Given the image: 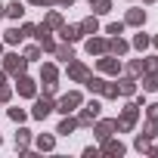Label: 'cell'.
Here are the masks:
<instances>
[{
	"label": "cell",
	"instance_id": "obj_8",
	"mask_svg": "<svg viewBox=\"0 0 158 158\" xmlns=\"http://www.w3.org/2000/svg\"><path fill=\"white\" fill-rule=\"evenodd\" d=\"M19 93H22V96H34V81H28V77H19Z\"/></svg>",
	"mask_w": 158,
	"mask_h": 158
},
{
	"label": "cell",
	"instance_id": "obj_29",
	"mask_svg": "<svg viewBox=\"0 0 158 158\" xmlns=\"http://www.w3.org/2000/svg\"><path fill=\"white\" fill-rule=\"evenodd\" d=\"M121 31H124V25H121V22H115V25H109V34H112V37H118Z\"/></svg>",
	"mask_w": 158,
	"mask_h": 158
},
{
	"label": "cell",
	"instance_id": "obj_13",
	"mask_svg": "<svg viewBox=\"0 0 158 158\" xmlns=\"http://www.w3.org/2000/svg\"><path fill=\"white\" fill-rule=\"evenodd\" d=\"M87 87H90L93 93H102V87H106V81H102V77H87Z\"/></svg>",
	"mask_w": 158,
	"mask_h": 158
},
{
	"label": "cell",
	"instance_id": "obj_20",
	"mask_svg": "<svg viewBox=\"0 0 158 158\" xmlns=\"http://www.w3.org/2000/svg\"><path fill=\"white\" fill-rule=\"evenodd\" d=\"M47 28H62V19H59V13H50V16H47Z\"/></svg>",
	"mask_w": 158,
	"mask_h": 158
},
{
	"label": "cell",
	"instance_id": "obj_7",
	"mask_svg": "<svg viewBox=\"0 0 158 158\" xmlns=\"http://www.w3.org/2000/svg\"><path fill=\"white\" fill-rule=\"evenodd\" d=\"M62 37L71 44V40H77V37H81V28H74V25H62Z\"/></svg>",
	"mask_w": 158,
	"mask_h": 158
},
{
	"label": "cell",
	"instance_id": "obj_16",
	"mask_svg": "<svg viewBox=\"0 0 158 158\" xmlns=\"http://www.w3.org/2000/svg\"><path fill=\"white\" fill-rule=\"evenodd\" d=\"M109 47H112V53H118V56H121V53H127V44H124L121 37H112V44H109Z\"/></svg>",
	"mask_w": 158,
	"mask_h": 158
},
{
	"label": "cell",
	"instance_id": "obj_6",
	"mask_svg": "<svg viewBox=\"0 0 158 158\" xmlns=\"http://www.w3.org/2000/svg\"><path fill=\"white\" fill-rule=\"evenodd\" d=\"M68 74L74 77V81H87V68H84L81 62H71V68H68Z\"/></svg>",
	"mask_w": 158,
	"mask_h": 158
},
{
	"label": "cell",
	"instance_id": "obj_5",
	"mask_svg": "<svg viewBox=\"0 0 158 158\" xmlns=\"http://www.w3.org/2000/svg\"><path fill=\"white\" fill-rule=\"evenodd\" d=\"M112 130H118V124H115V121H99L96 136H99V139H109V136H112Z\"/></svg>",
	"mask_w": 158,
	"mask_h": 158
},
{
	"label": "cell",
	"instance_id": "obj_15",
	"mask_svg": "<svg viewBox=\"0 0 158 158\" xmlns=\"http://www.w3.org/2000/svg\"><path fill=\"white\" fill-rule=\"evenodd\" d=\"M22 37H25V34H22V28H10V31H6V44H19Z\"/></svg>",
	"mask_w": 158,
	"mask_h": 158
},
{
	"label": "cell",
	"instance_id": "obj_10",
	"mask_svg": "<svg viewBox=\"0 0 158 158\" xmlns=\"http://www.w3.org/2000/svg\"><path fill=\"white\" fill-rule=\"evenodd\" d=\"M143 22H146V13L143 10H130L127 13V25H143Z\"/></svg>",
	"mask_w": 158,
	"mask_h": 158
},
{
	"label": "cell",
	"instance_id": "obj_9",
	"mask_svg": "<svg viewBox=\"0 0 158 158\" xmlns=\"http://www.w3.org/2000/svg\"><path fill=\"white\" fill-rule=\"evenodd\" d=\"M3 13H6L10 19H22V13H25V6H22V3H19V0H16V3H10V6L3 10Z\"/></svg>",
	"mask_w": 158,
	"mask_h": 158
},
{
	"label": "cell",
	"instance_id": "obj_4",
	"mask_svg": "<svg viewBox=\"0 0 158 158\" xmlns=\"http://www.w3.org/2000/svg\"><path fill=\"white\" fill-rule=\"evenodd\" d=\"M50 112H53V102H50V99H37V106H34V118H40V121H44Z\"/></svg>",
	"mask_w": 158,
	"mask_h": 158
},
{
	"label": "cell",
	"instance_id": "obj_18",
	"mask_svg": "<svg viewBox=\"0 0 158 158\" xmlns=\"http://www.w3.org/2000/svg\"><path fill=\"white\" fill-rule=\"evenodd\" d=\"M143 87H146V90H158V74H155V71H152L146 81H143Z\"/></svg>",
	"mask_w": 158,
	"mask_h": 158
},
{
	"label": "cell",
	"instance_id": "obj_2",
	"mask_svg": "<svg viewBox=\"0 0 158 158\" xmlns=\"http://www.w3.org/2000/svg\"><path fill=\"white\" fill-rule=\"evenodd\" d=\"M25 62H28V59L10 53V56H6V71H10V74H22V71H25Z\"/></svg>",
	"mask_w": 158,
	"mask_h": 158
},
{
	"label": "cell",
	"instance_id": "obj_26",
	"mask_svg": "<svg viewBox=\"0 0 158 158\" xmlns=\"http://www.w3.org/2000/svg\"><path fill=\"white\" fill-rule=\"evenodd\" d=\"M93 3H96V13H109V10H112L109 0H93Z\"/></svg>",
	"mask_w": 158,
	"mask_h": 158
},
{
	"label": "cell",
	"instance_id": "obj_25",
	"mask_svg": "<svg viewBox=\"0 0 158 158\" xmlns=\"http://www.w3.org/2000/svg\"><path fill=\"white\" fill-rule=\"evenodd\" d=\"M133 47L146 50V47H149V37H146V34H136V37H133Z\"/></svg>",
	"mask_w": 158,
	"mask_h": 158
},
{
	"label": "cell",
	"instance_id": "obj_37",
	"mask_svg": "<svg viewBox=\"0 0 158 158\" xmlns=\"http://www.w3.org/2000/svg\"><path fill=\"white\" fill-rule=\"evenodd\" d=\"M0 16H3V3H0Z\"/></svg>",
	"mask_w": 158,
	"mask_h": 158
},
{
	"label": "cell",
	"instance_id": "obj_11",
	"mask_svg": "<svg viewBox=\"0 0 158 158\" xmlns=\"http://www.w3.org/2000/svg\"><path fill=\"white\" fill-rule=\"evenodd\" d=\"M74 127H77V121H74V118H65V121L59 124V130H56V133H62V136H68V133H71Z\"/></svg>",
	"mask_w": 158,
	"mask_h": 158
},
{
	"label": "cell",
	"instance_id": "obj_38",
	"mask_svg": "<svg viewBox=\"0 0 158 158\" xmlns=\"http://www.w3.org/2000/svg\"><path fill=\"white\" fill-rule=\"evenodd\" d=\"M149 3H152V0H149Z\"/></svg>",
	"mask_w": 158,
	"mask_h": 158
},
{
	"label": "cell",
	"instance_id": "obj_30",
	"mask_svg": "<svg viewBox=\"0 0 158 158\" xmlns=\"http://www.w3.org/2000/svg\"><path fill=\"white\" fill-rule=\"evenodd\" d=\"M40 56V47H28V53H25V59H37Z\"/></svg>",
	"mask_w": 158,
	"mask_h": 158
},
{
	"label": "cell",
	"instance_id": "obj_24",
	"mask_svg": "<svg viewBox=\"0 0 158 158\" xmlns=\"http://www.w3.org/2000/svg\"><path fill=\"white\" fill-rule=\"evenodd\" d=\"M44 81H47V84L56 81V68H53V65H44Z\"/></svg>",
	"mask_w": 158,
	"mask_h": 158
},
{
	"label": "cell",
	"instance_id": "obj_3",
	"mask_svg": "<svg viewBox=\"0 0 158 158\" xmlns=\"http://www.w3.org/2000/svg\"><path fill=\"white\" fill-rule=\"evenodd\" d=\"M99 115V102H90L84 112H81V118H77V124H93V118Z\"/></svg>",
	"mask_w": 158,
	"mask_h": 158
},
{
	"label": "cell",
	"instance_id": "obj_36",
	"mask_svg": "<svg viewBox=\"0 0 158 158\" xmlns=\"http://www.w3.org/2000/svg\"><path fill=\"white\" fill-rule=\"evenodd\" d=\"M56 3H62V6H68V3H74V0H56Z\"/></svg>",
	"mask_w": 158,
	"mask_h": 158
},
{
	"label": "cell",
	"instance_id": "obj_35",
	"mask_svg": "<svg viewBox=\"0 0 158 158\" xmlns=\"http://www.w3.org/2000/svg\"><path fill=\"white\" fill-rule=\"evenodd\" d=\"M28 3H53V0H28Z\"/></svg>",
	"mask_w": 158,
	"mask_h": 158
},
{
	"label": "cell",
	"instance_id": "obj_28",
	"mask_svg": "<svg viewBox=\"0 0 158 158\" xmlns=\"http://www.w3.org/2000/svg\"><path fill=\"white\" fill-rule=\"evenodd\" d=\"M37 146L40 149H53V136H37Z\"/></svg>",
	"mask_w": 158,
	"mask_h": 158
},
{
	"label": "cell",
	"instance_id": "obj_31",
	"mask_svg": "<svg viewBox=\"0 0 158 158\" xmlns=\"http://www.w3.org/2000/svg\"><path fill=\"white\" fill-rule=\"evenodd\" d=\"M146 68H149V71H158V56H152V59L146 62Z\"/></svg>",
	"mask_w": 158,
	"mask_h": 158
},
{
	"label": "cell",
	"instance_id": "obj_14",
	"mask_svg": "<svg viewBox=\"0 0 158 158\" xmlns=\"http://www.w3.org/2000/svg\"><path fill=\"white\" fill-rule=\"evenodd\" d=\"M96 28H99V25H96V19H84V22H81V34H93Z\"/></svg>",
	"mask_w": 158,
	"mask_h": 158
},
{
	"label": "cell",
	"instance_id": "obj_27",
	"mask_svg": "<svg viewBox=\"0 0 158 158\" xmlns=\"http://www.w3.org/2000/svg\"><path fill=\"white\" fill-rule=\"evenodd\" d=\"M10 118L19 124V121H25V112H22V109H10Z\"/></svg>",
	"mask_w": 158,
	"mask_h": 158
},
{
	"label": "cell",
	"instance_id": "obj_17",
	"mask_svg": "<svg viewBox=\"0 0 158 158\" xmlns=\"http://www.w3.org/2000/svg\"><path fill=\"white\" fill-rule=\"evenodd\" d=\"M99 68H102V71H118V62H115L112 56H106V59H99Z\"/></svg>",
	"mask_w": 158,
	"mask_h": 158
},
{
	"label": "cell",
	"instance_id": "obj_32",
	"mask_svg": "<svg viewBox=\"0 0 158 158\" xmlns=\"http://www.w3.org/2000/svg\"><path fill=\"white\" fill-rule=\"evenodd\" d=\"M130 71H146V62H130Z\"/></svg>",
	"mask_w": 158,
	"mask_h": 158
},
{
	"label": "cell",
	"instance_id": "obj_23",
	"mask_svg": "<svg viewBox=\"0 0 158 158\" xmlns=\"http://www.w3.org/2000/svg\"><path fill=\"white\" fill-rule=\"evenodd\" d=\"M106 152H109V155H121L124 146H121V143H106Z\"/></svg>",
	"mask_w": 158,
	"mask_h": 158
},
{
	"label": "cell",
	"instance_id": "obj_19",
	"mask_svg": "<svg viewBox=\"0 0 158 158\" xmlns=\"http://www.w3.org/2000/svg\"><path fill=\"white\" fill-rule=\"evenodd\" d=\"M118 90H121V93H127V96H130V93H133V90H136V84H133V81H130V77H124V81H121V87H118Z\"/></svg>",
	"mask_w": 158,
	"mask_h": 158
},
{
	"label": "cell",
	"instance_id": "obj_34",
	"mask_svg": "<svg viewBox=\"0 0 158 158\" xmlns=\"http://www.w3.org/2000/svg\"><path fill=\"white\" fill-rule=\"evenodd\" d=\"M149 118H152V121L158 118V102H155V106H149Z\"/></svg>",
	"mask_w": 158,
	"mask_h": 158
},
{
	"label": "cell",
	"instance_id": "obj_33",
	"mask_svg": "<svg viewBox=\"0 0 158 158\" xmlns=\"http://www.w3.org/2000/svg\"><path fill=\"white\" fill-rule=\"evenodd\" d=\"M6 99H10V90H6L3 84H0V102H6Z\"/></svg>",
	"mask_w": 158,
	"mask_h": 158
},
{
	"label": "cell",
	"instance_id": "obj_22",
	"mask_svg": "<svg viewBox=\"0 0 158 158\" xmlns=\"http://www.w3.org/2000/svg\"><path fill=\"white\" fill-rule=\"evenodd\" d=\"M16 146H19V149L28 146V130H19V133H16Z\"/></svg>",
	"mask_w": 158,
	"mask_h": 158
},
{
	"label": "cell",
	"instance_id": "obj_21",
	"mask_svg": "<svg viewBox=\"0 0 158 158\" xmlns=\"http://www.w3.org/2000/svg\"><path fill=\"white\" fill-rule=\"evenodd\" d=\"M56 56H59V59H65V62H71V59H74L71 47H59V50H56Z\"/></svg>",
	"mask_w": 158,
	"mask_h": 158
},
{
	"label": "cell",
	"instance_id": "obj_1",
	"mask_svg": "<svg viewBox=\"0 0 158 158\" xmlns=\"http://www.w3.org/2000/svg\"><path fill=\"white\" fill-rule=\"evenodd\" d=\"M77 106H81V96H77V93H68V96H62V99H59V112H62V115L74 112Z\"/></svg>",
	"mask_w": 158,
	"mask_h": 158
},
{
	"label": "cell",
	"instance_id": "obj_12",
	"mask_svg": "<svg viewBox=\"0 0 158 158\" xmlns=\"http://www.w3.org/2000/svg\"><path fill=\"white\" fill-rule=\"evenodd\" d=\"M87 50H90V53H106V40L93 37V40H87Z\"/></svg>",
	"mask_w": 158,
	"mask_h": 158
}]
</instances>
